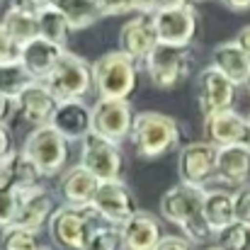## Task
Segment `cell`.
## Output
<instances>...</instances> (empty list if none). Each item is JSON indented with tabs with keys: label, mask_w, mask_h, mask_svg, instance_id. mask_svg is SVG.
<instances>
[{
	"label": "cell",
	"mask_w": 250,
	"mask_h": 250,
	"mask_svg": "<svg viewBox=\"0 0 250 250\" xmlns=\"http://www.w3.org/2000/svg\"><path fill=\"white\" fill-rule=\"evenodd\" d=\"M161 214L170 224L182 229L189 243H204L214 233L204 219V187L175 185L161 197Z\"/></svg>",
	"instance_id": "6da1fadb"
},
{
	"label": "cell",
	"mask_w": 250,
	"mask_h": 250,
	"mask_svg": "<svg viewBox=\"0 0 250 250\" xmlns=\"http://www.w3.org/2000/svg\"><path fill=\"white\" fill-rule=\"evenodd\" d=\"M129 139L141 158H158L177 146L180 126L172 117L148 109V112H139L134 117Z\"/></svg>",
	"instance_id": "7a4b0ae2"
},
{
	"label": "cell",
	"mask_w": 250,
	"mask_h": 250,
	"mask_svg": "<svg viewBox=\"0 0 250 250\" xmlns=\"http://www.w3.org/2000/svg\"><path fill=\"white\" fill-rule=\"evenodd\" d=\"M92 85L100 97L126 100L136 85V61L124 51H107L92 63Z\"/></svg>",
	"instance_id": "3957f363"
},
{
	"label": "cell",
	"mask_w": 250,
	"mask_h": 250,
	"mask_svg": "<svg viewBox=\"0 0 250 250\" xmlns=\"http://www.w3.org/2000/svg\"><path fill=\"white\" fill-rule=\"evenodd\" d=\"M22 153L37 166L42 177H51L59 175L68 163V139H63L51 124L37 126L27 136Z\"/></svg>",
	"instance_id": "277c9868"
},
{
	"label": "cell",
	"mask_w": 250,
	"mask_h": 250,
	"mask_svg": "<svg viewBox=\"0 0 250 250\" xmlns=\"http://www.w3.org/2000/svg\"><path fill=\"white\" fill-rule=\"evenodd\" d=\"M44 83L59 97V102L83 100L95 87L92 85V66H87V61L81 56L63 51V56L59 59V63L54 66V71L49 73V78Z\"/></svg>",
	"instance_id": "5b68a950"
},
{
	"label": "cell",
	"mask_w": 250,
	"mask_h": 250,
	"mask_svg": "<svg viewBox=\"0 0 250 250\" xmlns=\"http://www.w3.org/2000/svg\"><path fill=\"white\" fill-rule=\"evenodd\" d=\"M92 207H59L54 216L49 219V233L51 241L63 250H83L85 241L92 233V219H95Z\"/></svg>",
	"instance_id": "8992f818"
},
{
	"label": "cell",
	"mask_w": 250,
	"mask_h": 250,
	"mask_svg": "<svg viewBox=\"0 0 250 250\" xmlns=\"http://www.w3.org/2000/svg\"><path fill=\"white\" fill-rule=\"evenodd\" d=\"M144 63H146V73H148L151 83L161 90H172L189 76L192 54L187 46L158 44Z\"/></svg>",
	"instance_id": "52a82bcc"
},
{
	"label": "cell",
	"mask_w": 250,
	"mask_h": 250,
	"mask_svg": "<svg viewBox=\"0 0 250 250\" xmlns=\"http://www.w3.org/2000/svg\"><path fill=\"white\" fill-rule=\"evenodd\" d=\"M81 166L90 170L100 182L119 180L122 172V151L119 144L90 131L81 141Z\"/></svg>",
	"instance_id": "ba28073f"
},
{
	"label": "cell",
	"mask_w": 250,
	"mask_h": 250,
	"mask_svg": "<svg viewBox=\"0 0 250 250\" xmlns=\"http://www.w3.org/2000/svg\"><path fill=\"white\" fill-rule=\"evenodd\" d=\"M134 109L129 100H114V97H100L92 104V131L119 144L129 139L134 126Z\"/></svg>",
	"instance_id": "9c48e42d"
},
{
	"label": "cell",
	"mask_w": 250,
	"mask_h": 250,
	"mask_svg": "<svg viewBox=\"0 0 250 250\" xmlns=\"http://www.w3.org/2000/svg\"><path fill=\"white\" fill-rule=\"evenodd\" d=\"M92 209L100 219H104L109 226H122L124 221H129L139 207L136 199L131 194V189L122 182V180H109V182H100L97 194L92 199Z\"/></svg>",
	"instance_id": "30bf717a"
},
{
	"label": "cell",
	"mask_w": 250,
	"mask_h": 250,
	"mask_svg": "<svg viewBox=\"0 0 250 250\" xmlns=\"http://www.w3.org/2000/svg\"><path fill=\"white\" fill-rule=\"evenodd\" d=\"M216 158H219V148L209 141H192L180 151L177 158V170H180V180L185 185H194V187H204L207 180L216 177Z\"/></svg>",
	"instance_id": "8fae6325"
},
{
	"label": "cell",
	"mask_w": 250,
	"mask_h": 250,
	"mask_svg": "<svg viewBox=\"0 0 250 250\" xmlns=\"http://www.w3.org/2000/svg\"><path fill=\"white\" fill-rule=\"evenodd\" d=\"M236 87L238 85H233L214 66H207L197 78V104H199L202 114L209 117V114H216L224 109H233Z\"/></svg>",
	"instance_id": "7c38bea8"
},
{
	"label": "cell",
	"mask_w": 250,
	"mask_h": 250,
	"mask_svg": "<svg viewBox=\"0 0 250 250\" xmlns=\"http://www.w3.org/2000/svg\"><path fill=\"white\" fill-rule=\"evenodd\" d=\"M207 141L216 148L226 146H250V119L238 114L236 109H224L204 117Z\"/></svg>",
	"instance_id": "4fadbf2b"
},
{
	"label": "cell",
	"mask_w": 250,
	"mask_h": 250,
	"mask_svg": "<svg viewBox=\"0 0 250 250\" xmlns=\"http://www.w3.org/2000/svg\"><path fill=\"white\" fill-rule=\"evenodd\" d=\"M158 44L170 46H187L197 32V12L192 5L185 7H170V10H156L153 12Z\"/></svg>",
	"instance_id": "5bb4252c"
},
{
	"label": "cell",
	"mask_w": 250,
	"mask_h": 250,
	"mask_svg": "<svg viewBox=\"0 0 250 250\" xmlns=\"http://www.w3.org/2000/svg\"><path fill=\"white\" fill-rule=\"evenodd\" d=\"M158 46L153 12H141L139 17L129 20L119 34V51H124L134 61H146L148 54Z\"/></svg>",
	"instance_id": "9a60e30c"
},
{
	"label": "cell",
	"mask_w": 250,
	"mask_h": 250,
	"mask_svg": "<svg viewBox=\"0 0 250 250\" xmlns=\"http://www.w3.org/2000/svg\"><path fill=\"white\" fill-rule=\"evenodd\" d=\"M15 102H17V112L22 114V119L34 124V129L51 124V119L61 104L59 97L46 87V83H39V81L32 83L27 90H22V95Z\"/></svg>",
	"instance_id": "2e32d148"
},
{
	"label": "cell",
	"mask_w": 250,
	"mask_h": 250,
	"mask_svg": "<svg viewBox=\"0 0 250 250\" xmlns=\"http://www.w3.org/2000/svg\"><path fill=\"white\" fill-rule=\"evenodd\" d=\"M122 250H156L163 241L161 224L148 211H136L129 221L119 226Z\"/></svg>",
	"instance_id": "e0dca14e"
},
{
	"label": "cell",
	"mask_w": 250,
	"mask_h": 250,
	"mask_svg": "<svg viewBox=\"0 0 250 250\" xmlns=\"http://www.w3.org/2000/svg\"><path fill=\"white\" fill-rule=\"evenodd\" d=\"M51 126L68 141H83L85 134L92 131V107H87L83 100H68L61 102Z\"/></svg>",
	"instance_id": "ac0fdd59"
},
{
	"label": "cell",
	"mask_w": 250,
	"mask_h": 250,
	"mask_svg": "<svg viewBox=\"0 0 250 250\" xmlns=\"http://www.w3.org/2000/svg\"><path fill=\"white\" fill-rule=\"evenodd\" d=\"M56 207H54V197L44 189V187H34L29 192L22 194L20 202V211L12 226L24 229V231H39L44 224H49V219L54 216Z\"/></svg>",
	"instance_id": "d6986e66"
},
{
	"label": "cell",
	"mask_w": 250,
	"mask_h": 250,
	"mask_svg": "<svg viewBox=\"0 0 250 250\" xmlns=\"http://www.w3.org/2000/svg\"><path fill=\"white\" fill-rule=\"evenodd\" d=\"M63 51H66L63 46H56V44H51V42L37 37L34 42H29V44L22 46L20 63L27 68V73H29L34 81L44 83V81L49 78V73L54 71V66L59 63V59L63 56Z\"/></svg>",
	"instance_id": "ffe728a7"
},
{
	"label": "cell",
	"mask_w": 250,
	"mask_h": 250,
	"mask_svg": "<svg viewBox=\"0 0 250 250\" xmlns=\"http://www.w3.org/2000/svg\"><path fill=\"white\" fill-rule=\"evenodd\" d=\"M216 177L231 187H246L250 182V146L219 148Z\"/></svg>",
	"instance_id": "44dd1931"
},
{
	"label": "cell",
	"mask_w": 250,
	"mask_h": 250,
	"mask_svg": "<svg viewBox=\"0 0 250 250\" xmlns=\"http://www.w3.org/2000/svg\"><path fill=\"white\" fill-rule=\"evenodd\" d=\"M211 66L224 73L233 85H246V81L250 78V61L248 56L243 54V49L233 42H221L214 46L211 51Z\"/></svg>",
	"instance_id": "7402d4cb"
},
{
	"label": "cell",
	"mask_w": 250,
	"mask_h": 250,
	"mask_svg": "<svg viewBox=\"0 0 250 250\" xmlns=\"http://www.w3.org/2000/svg\"><path fill=\"white\" fill-rule=\"evenodd\" d=\"M97 187H100V180L83 166L66 170L61 177V194L68 207H92Z\"/></svg>",
	"instance_id": "603a6c76"
},
{
	"label": "cell",
	"mask_w": 250,
	"mask_h": 250,
	"mask_svg": "<svg viewBox=\"0 0 250 250\" xmlns=\"http://www.w3.org/2000/svg\"><path fill=\"white\" fill-rule=\"evenodd\" d=\"M204 219L211 233H219L236 221L233 214V192L229 189H204Z\"/></svg>",
	"instance_id": "cb8c5ba5"
},
{
	"label": "cell",
	"mask_w": 250,
	"mask_h": 250,
	"mask_svg": "<svg viewBox=\"0 0 250 250\" xmlns=\"http://www.w3.org/2000/svg\"><path fill=\"white\" fill-rule=\"evenodd\" d=\"M2 166H5V185H12L20 192H29V189L39 187L42 172L22 151H15Z\"/></svg>",
	"instance_id": "d4e9b609"
},
{
	"label": "cell",
	"mask_w": 250,
	"mask_h": 250,
	"mask_svg": "<svg viewBox=\"0 0 250 250\" xmlns=\"http://www.w3.org/2000/svg\"><path fill=\"white\" fill-rule=\"evenodd\" d=\"M37 20H39V37L56 44V46H66L68 42V32H71V24L68 20L63 17V12L51 5L49 0L42 5V10L37 12Z\"/></svg>",
	"instance_id": "484cf974"
},
{
	"label": "cell",
	"mask_w": 250,
	"mask_h": 250,
	"mask_svg": "<svg viewBox=\"0 0 250 250\" xmlns=\"http://www.w3.org/2000/svg\"><path fill=\"white\" fill-rule=\"evenodd\" d=\"M49 2L56 5L63 12V17L68 20L71 29H85V27L95 24L102 17V12L95 5V0H49Z\"/></svg>",
	"instance_id": "4316f807"
},
{
	"label": "cell",
	"mask_w": 250,
	"mask_h": 250,
	"mask_svg": "<svg viewBox=\"0 0 250 250\" xmlns=\"http://www.w3.org/2000/svg\"><path fill=\"white\" fill-rule=\"evenodd\" d=\"M0 24L5 27V32H7L20 46H24V44H29V42H34V39L39 37V20H37V15H32V12L7 10Z\"/></svg>",
	"instance_id": "83f0119b"
},
{
	"label": "cell",
	"mask_w": 250,
	"mask_h": 250,
	"mask_svg": "<svg viewBox=\"0 0 250 250\" xmlns=\"http://www.w3.org/2000/svg\"><path fill=\"white\" fill-rule=\"evenodd\" d=\"M32 83H37L29 73H27V68L17 61V63H5V66H0V92L5 95V97H12V100H17L20 95H22V90H27Z\"/></svg>",
	"instance_id": "f1b7e54d"
},
{
	"label": "cell",
	"mask_w": 250,
	"mask_h": 250,
	"mask_svg": "<svg viewBox=\"0 0 250 250\" xmlns=\"http://www.w3.org/2000/svg\"><path fill=\"white\" fill-rule=\"evenodd\" d=\"M219 250H250V226L233 221L219 233H214Z\"/></svg>",
	"instance_id": "f546056e"
},
{
	"label": "cell",
	"mask_w": 250,
	"mask_h": 250,
	"mask_svg": "<svg viewBox=\"0 0 250 250\" xmlns=\"http://www.w3.org/2000/svg\"><path fill=\"white\" fill-rule=\"evenodd\" d=\"M22 194L17 187L12 185H2L0 187V231L10 229L17 219V211H20V202H22Z\"/></svg>",
	"instance_id": "4dcf8cb0"
},
{
	"label": "cell",
	"mask_w": 250,
	"mask_h": 250,
	"mask_svg": "<svg viewBox=\"0 0 250 250\" xmlns=\"http://www.w3.org/2000/svg\"><path fill=\"white\" fill-rule=\"evenodd\" d=\"M39 246L42 243H39V236L34 231H24L17 226L5 229L2 238H0V250H37Z\"/></svg>",
	"instance_id": "1f68e13d"
},
{
	"label": "cell",
	"mask_w": 250,
	"mask_h": 250,
	"mask_svg": "<svg viewBox=\"0 0 250 250\" xmlns=\"http://www.w3.org/2000/svg\"><path fill=\"white\" fill-rule=\"evenodd\" d=\"M83 250H122L119 226H95Z\"/></svg>",
	"instance_id": "d6a6232c"
},
{
	"label": "cell",
	"mask_w": 250,
	"mask_h": 250,
	"mask_svg": "<svg viewBox=\"0 0 250 250\" xmlns=\"http://www.w3.org/2000/svg\"><path fill=\"white\" fill-rule=\"evenodd\" d=\"M20 54H22V46L5 32V27L0 24V66L5 63H17L20 61Z\"/></svg>",
	"instance_id": "836d02e7"
},
{
	"label": "cell",
	"mask_w": 250,
	"mask_h": 250,
	"mask_svg": "<svg viewBox=\"0 0 250 250\" xmlns=\"http://www.w3.org/2000/svg\"><path fill=\"white\" fill-rule=\"evenodd\" d=\"M233 214H236V221L250 226V185L238 187L233 192Z\"/></svg>",
	"instance_id": "e575fe53"
},
{
	"label": "cell",
	"mask_w": 250,
	"mask_h": 250,
	"mask_svg": "<svg viewBox=\"0 0 250 250\" xmlns=\"http://www.w3.org/2000/svg\"><path fill=\"white\" fill-rule=\"evenodd\" d=\"M95 5L100 7L102 17L104 15H124V12L134 10V2L131 0H95Z\"/></svg>",
	"instance_id": "d590c367"
},
{
	"label": "cell",
	"mask_w": 250,
	"mask_h": 250,
	"mask_svg": "<svg viewBox=\"0 0 250 250\" xmlns=\"http://www.w3.org/2000/svg\"><path fill=\"white\" fill-rule=\"evenodd\" d=\"M156 250H192V243L182 236H163Z\"/></svg>",
	"instance_id": "8d00e7d4"
},
{
	"label": "cell",
	"mask_w": 250,
	"mask_h": 250,
	"mask_svg": "<svg viewBox=\"0 0 250 250\" xmlns=\"http://www.w3.org/2000/svg\"><path fill=\"white\" fill-rule=\"evenodd\" d=\"M12 136H10V129L7 124H0V163H5L10 156H12Z\"/></svg>",
	"instance_id": "74e56055"
},
{
	"label": "cell",
	"mask_w": 250,
	"mask_h": 250,
	"mask_svg": "<svg viewBox=\"0 0 250 250\" xmlns=\"http://www.w3.org/2000/svg\"><path fill=\"white\" fill-rule=\"evenodd\" d=\"M42 0H10V10H20V12H32L37 15L42 10Z\"/></svg>",
	"instance_id": "f35d334b"
},
{
	"label": "cell",
	"mask_w": 250,
	"mask_h": 250,
	"mask_svg": "<svg viewBox=\"0 0 250 250\" xmlns=\"http://www.w3.org/2000/svg\"><path fill=\"white\" fill-rule=\"evenodd\" d=\"M17 109V102L12 97H5L0 92V124H7V119L12 117V112Z\"/></svg>",
	"instance_id": "ab89813d"
},
{
	"label": "cell",
	"mask_w": 250,
	"mask_h": 250,
	"mask_svg": "<svg viewBox=\"0 0 250 250\" xmlns=\"http://www.w3.org/2000/svg\"><path fill=\"white\" fill-rule=\"evenodd\" d=\"M236 44L243 49V54L248 56V61H250V24H246V27L236 34Z\"/></svg>",
	"instance_id": "60d3db41"
},
{
	"label": "cell",
	"mask_w": 250,
	"mask_h": 250,
	"mask_svg": "<svg viewBox=\"0 0 250 250\" xmlns=\"http://www.w3.org/2000/svg\"><path fill=\"white\" fill-rule=\"evenodd\" d=\"M131 2H134V10L139 12H156L161 5V0H131Z\"/></svg>",
	"instance_id": "b9f144b4"
},
{
	"label": "cell",
	"mask_w": 250,
	"mask_h": 250,
	"mask_svg": "<svg viewBox=\"0 0 250 250\" xmlns=\"http://www.w3.org/2000/svg\"><path fill=\"white\" fill-rule=\"evenodd\" d=\"M229 10H233V12H246L250 10V0H221Z\"/></svg>",
	"instance_id": "7bdbcfd3"
},
{
	"label": "cell",
	"mask_w": 250,
	"mask_h": 250,
	"mask_svg": "<svg viewBox=\"0 0 250 250\" xmlns=\"http://www.w3.org/2000/svg\"><path fill=\"white\" fill-rule=\"evenodd\" d=\"M187 0H161L158 10H170V7H185Z\"/></svg>",
	"instance_id": "ee69618b"
},
{
	"label": "cell",
	"mask_w": 250,
	"mask_h": 250,
	"mask_svg": "<svg viewBox=\"0 0 250 250\" xmlns=\"http://www.w3.org/2000/svg\"><path fill=\"white\" fill-rule=\"evenodd\" d=\"M2 185H5V166L0 163V187H2Z\"/></svg>",
	"instance_id": "f6af8a7d"
},
{
	"label": "cell",
	"mask_w": 250,
	"mask_h": 250,
	"mask_svg": "<svg viewBox=\"0 0 250 250\" xmlns=\"http://www.w3.org/2000/svg\"><path fill=\"white\" fill-rule=\"evenodd\" d=\"M37 250H56V248H51V246H39Z\"/></svg>",
	"instance_id": "bcb514c9"
},
{
	"label": "cell",
	"mask_w": 250,
	"mask_h": 250,
	"mask_svg": "<svg viewBox=\"0 0 250 250\" xmlns=\"http://www.w3.org/2000/svg\"><path fill=\"white\" fill-rule=\"evenodd\" d=\"M246 87H248V92H250V78H248V81H246Z\"/></svg>",
	"instance_id": "7dc6e473"
},
{
	"label": "cell",
	"mask_w": 250,
	"mask_h": 250,
	"mask_svg": "<svg viewBox=\"0 0 250 250\" xmlns=\"http://www.w3.org/2000/svg\"><path fill=\"white\" fill-rule=\"evenodd\" d=\"M204 250H219V248H216V246H214V248H204Z\"/></svg>",
	"instance_id": "c3c4849f"
},
{
	"label": "cell",
	"mask_w": 250,
	"mask_h": 250,
	"mask_svg": "<svg viewBox=\"0 0 250 250\" xmlns=\"http://www.w3.org/2000/svg\"><path fill=\"white\" fill-rule=\"evenodd\" d=\"M42 2H46V0H42Z\"/></svg>",
	"instance_id": "681fc988"
},
{
	"label": "cell",
	"mask_w": 250,
	"mask_h": 250,
	"mask_svg": "<svg viewBox=\"0 0 250 250\" xmlns=\"http://www.w3.org/2000/svg\"><path fill=\"white\" fill-rule=\"evenodd\" d=\"M248 119H250V117H248Z\"/></svg>",
	"instance_id": "f907efd6"
}]
</instances>
